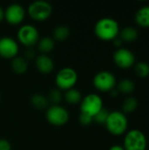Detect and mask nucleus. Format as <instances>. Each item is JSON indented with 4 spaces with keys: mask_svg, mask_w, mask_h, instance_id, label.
I'll use <instances>...</instances> for the list:
<instances>
[{
    "mask_svg": "<svg viewBox=\"0 0 149 150\" xmlns=\"http://www.w3.org/2000/svg\"><path fill=\"white\" fill-rule=\"evenodd\" d=\"M94 32L96 36L102 40H113L119 37L120 29L118 21L112 18H103L97 21Z\"/></svg>",
    "mask_w": 149,
    "mask_h": 150,
    "instance_id": "nucleus-1",
    "label": "nucleus"
},
{
    "mask_svg": "<svg viewBox=\"0 0 149 150\" xmlns=\"http://www.w3.org/2000/svg\"><path fill=\"white\" fill-rule=\"evenodd\" d=\"M105 126L110 134L115 136H120L127 130L128 120L126 115L120 111L111 112L106 120Z\"/></svg>",
    "mask_w": 149,
    "mask_h": 150,
    "instance_id": "nucleus-2",
    "label": "nucleus"
},
{
    "mask_svg": "<svg viewBox=\"0 0 149 150\" xmlns=\"http://www.w3.org/2000/svg\"><path fill=\"white\" fill-rule=\"evenodd\" d=\"M147 147L148 141L143 132L132 129L126 134L123 146L125 150H146Z\"/></svg>",
    "mask_w": 149,
    "mask_h": 150,
    "instance_id": "nucleus-3",
    "label": "nucleus"
},
{
    "mask_svg": "<svg viewBox=\"0 0 149 150\" xmlns=\"http://www.w3.org/2000/svg\"><path fill=\"white\" fill-rule=\"evenodd\" d=\"M78 80L76 71L69 67L62 68L58 71L55 76V84L59 90L68 91L76 85Z\"/></svg>",
    "mask_w": 149,
    "mask_h": 150,
    "instance_id": "nucleus-4",
    "label": "nucleus"
},
{
    "mask_svg": "<svg viewBox=\"0 0 149 150\" xmlns=\"http://www.w3.org/2000/svg\"><path fill=\"white\" fill-rule=\"evenodd\" d=\"M53 11V7L50 3L44 0L34 1L29 4L27 12L29 16L37 21H44L47 19Z\"/></svg>",
    "mask_w": 149,
    "mask_h": 150,
    "instance_id": "nucleus-5",
    "label": "nucleus"
},
{
    "mask_svg": "<svg viewBox=\"0 0 149 150\" xmlns=\"http://www.w3.org/2000/svg\"><path fill=\"white\" fill-rule=\"evenodd\" d=\"M103 108V100L101 97L95 93L88 94L83 98L80 103L81 112L92 118H94Z\"/></svg>",
    "mask_w": 149,
    "mask_h": 150,
    "instance_id": "nucleus-6",
    "label": "nucleus"
},
{
    "mask_svg": "<svg viewBox=\"0 0 149 150\" xmlns=\"http://www.w3.org/2000/svg\"><path fill=\"white\" fill-rule=\"evenodd\" d=\"M39 31L32 25H23L18 31V40L25 47H32L36 45L39 41Z\"/></svg>",
    "mask_w": 149,
    "mask_h": 150,
    "instance_id": "nucleus-7",
    "label": "nucleus"
},
{
    "mask_svg": "<svg viewBox=\"0 0 149 150\" xmlns=\"http://www.w3.org/2000/svg\"><path fill=\"white\" fill-rule=\"evenodd\" d=\"M93 84L99 91L110 92L116 85V77L112 73L103 70L95 75L93 78Z\"/></svg>",
    "mask_w": 149,
    "mask_h": 150,
    "instance_id": "nucleus-8",
    "label": "nucleus"
},
{
    "mask_svg": "<svg viewBox=\"0 0 149 150\" xmlns=\"http://www.w3.org/2000/svg\"><path fill=\"white\" fill-rule=\"evenodd\" d=\"M46 118L50 124L56 127H61L68 121L69 113L64 107L59 105H51L47 111Z\"/></svg>",
    "mask_w": 149,
    "mask_h": 150,
    "instance_id": "nucleus-9",
    "label": "nucleus"
},
{
    "mask_svg": "<svg viewBox=\"0 0 149 150\" xmlns=\"http://www.w3.org/2000/svg\"><path fill=\"white\" fill-rule=\"evenodd\" d=\"M113 61L115 64L120 69H130L135 63V56L132 51L127 48H119L113 54Z\"/></svg>",
    "mask_w": 149,
    "mask_h": 150,
    "instance_id": "nucleus-10",
    "label": "nucleus"
},
{
    "mask_svg": "<svg viewBox=\"0 0 149 150\" xmlns=\"http://www.w3.org/2000/svg\"><path fill=\"white\" fill-rule=\"evenodd\" d=\"M25 16V11L19 4H11L4 11V19L11 25H19Z\"/></svg>",
    "mask_w": 149,
    "mask_h": 150,
    "instance_id": "nucleus-11",
    "label": "nucleus"
},
{
    "mask_svg": "<svg viewBox=\"0 0 149 150\" xmlns=\"http://www.w3.org/2000/svg\"><path fill=\"white\" fill-rule=\"evenodd\" d=\"M18 53V42L11 37L0 38V56L5 59H13Z\"/></svg>",
    "mask_w": 149,
    "mask_h": 150,
    "instance_id": "nucleus-12",
    "label": "nucleus"
},
{
    "mask_svg": "<svg viewBox=\"0 0 149 150\" xmlns=\"http://www.w3.org/2000/svg\"><path fill=\"white\" fill-rule=\"evenodd\" d=\"M35 66L40 73L49 74L54 70V63L52 58L47 54H40L35 60Z\"/></svg>",
    "mask_w": 149,
    "mask_h": 150,
    "instance_id": "nucleus-13",
    "label": "nucleus"
},
{
    "mask_svg": "<svg viewBox=\"0 0 149 150\" xmlns=\"http://www.w3.org/2000/svg\"><path fill=\"white\" fill-rule=\"evenodd\" d=\"M135 21L141 27H149V5H145L138 10L135 14Z\"/></svg>",
    "mask_w": 149,
    "mask_h": 150,
    "instance_id": "nucleus-14",
    "label": "nucleus"
},
{
    "mask_svg": "<svg viewBox=\"0 0 149 150\" xmlns=\"http://www.w3.org/2000/svg\"><path fill=\"white\" fill-rule=\"evenodd\" d=\"M119 35L123 42L125 41V42L130 43L137 40L139 33L136 28L133 26H126L119 32Z\"/></svg>",
    "mask_w": 149,
    "mask_h": 150,
    "instance_id": "nucleus-15",
    "label": "nucleus"
},
{
    "mask_svg": "<svg viewBox=\"0 0 149 150\" xmlns=\"http://www.w3.org/2000/svg\"><path fill=\"white\" fill-rule=\"evenodd\" d=\"M11 69L17 74H24L28 69L27 61L22 56H16L11 61Z\"/></svg>",
    "mask_w": 149,
    "mask_h": 150,
    "instance_id": "nucleus-16",
    "label": "nucleus"
},
{
    "mask_svg": "<svg viewBox=\"0 0 149 150\" xmlns=\"http://www.w3.org/2000/svg\"><path fill=\"white\" fill-rule=\"evenodd\" d=\"M37 45L38 49L42 53V54H46L53 51L54 48V40L50 37H44L39 40Z\"/></svg>",
    "mask_w": 149,
    "mask_h": 150,
    "instance_id": "nucleus-17",
    "label": "nucleus"
},
{
    "mask_svg": "<svg viewBox=\"0 0 149 150\" xmlns=\"http://www.w3.org/2000/svg\"><path fill=\"white\" fill-rule=\"evenodd\" d=\"M64 98H65V100L68 104H71V105H76L78 103H81L83 99L81 92L78 90L74 89V88L66 91L64 94Z\"/></svg>",
    "mask_w": 149,
    "mask_h": 150,
    "instance_id": "nucleus-18",
    "label": "nucleus"
},
{
    "mask_svg": "<svg viewBox=\"0 0 149 150\" xmlns=\"http://www.w3.org/2000/svg\"><path fill=\"white\" fill-rule=\"evenodd\" d=\"M138 107V100L133 97L126 98L122 104V112L125 114L133 112Z\"/></svg>",
    "mask_w": 149,
    "mask_h": 150,
    "instance_id": "nucleus-19",
    "label": "nucleus"
},
{
    "mask_svg": "<svg viewBox=\"0 0 149 150\" xmlns=\"http://www.w3.org/2000/svg\"><path fill=\"white\" fill-rule=\"evenodd\" d=\"M69 33H70L69 28L67 25H58L54 28V30L53 32V36L55 40L62 41V40H65L69 36Z\"/></svg>",
    "mask_w": 149,
    "mask_h": 150,
    "instance_id": "nucleus-20",
    "label": "nucleus"
},
{
    "mask_svg": "<svg viewBox=\"0 0 149 150\" xmlns=\"http://www.w3.org/2000/svg\"><path fill=\"white\" fill-rule=\"evenodd\" d=\"M135 89L134 83L130 79H123L118 83V91L126 95L131 94Z\"/></svg>",
    "mask_w": 149,
    "mask_h": 150,
    "instance_id": "nucleus-21",
    "label": "nucleus"
},
{
    "mask_svg": "<svg viewBox=\"0 0 149 150\" xmlns=\"http://www.w3.org/2000/svg\"><path fill=\"white\" fill-rule=\"evenodd\" d=\"M31 104L33 107L39 110H42L47 107L48 105V100L46 97L40 95V94H34L31 99Z\"/></svg>",
    "mask_w": 149,
    "mask_h": 150,
    "instance_id": "nucleus-22",
    "label": "nucleus"
},
{
    "mask_svg": "<svg viewBox=\"0 0 149 150\" xmlns=\"http://www.w3.org/2000/svg\"><path fill=\"white\" fill-rule=\"evenodd\" d=\"M134 71L141 78L148 77L149 76V65L144 62H137L134 66Z\"/></svg>",
    "mask_w": 149,
    "mask_h": 150,
    "instance_id": "nucleus-23",
    "label": "nucleus"
},
{
    "mask_svg": "<svg viewBox=\"0 0 149 150\" xmlns=\"http://www.w3.org/2000/svg\"><path fill=\"white\" fill-rule=\"evenodd\" d=\"M61 98H62V95H61V92L60 91V90L54 89L50 91L47 100H48V102L50 101L53 104V105H56L61 101Z\"/></svg>",
    "mask_w": 149,
    "mask_h": 150,
    "instance_id": "nucleus-24",
    "label": "nucleus"
},
{
    "mask_svg": "<svg viewBox=\"0 0 149 150\" xmlns=\"http://www.w3.org/2000/svg\"><path fill=\"white\" fill-rule=\"evenodd\" d=\"M109 113H110V112H108L106 109L103 108V109H102V110H101V111L93 118V120L96 121V122L98 123V124H105Z\"/></svg>",
    "mask_w": 149,
    "mask_h": 150,
    "instance_id": "nucleus-25",
    "label": "nucleus"
},
{
    "mask_svg": "<svg viewBox=\"0 0 149 150\" xmlns=\"http://www.w3.org/2000/svg\"><path fill=\"white\" fill-rule=\"evenodd\" d=\"M92 121H93L92 117L81 112V114L79 116V122L81 123V125H83L84 127H87V126H90L92 123Z\"/></svg>",
    "mask_w": 149,
    "mask_h": 150,
    "instance_id": "nucleus-26",
    "label": "nucleus"
},
{
    "mask_svg": "<svg viewBox=\"0 0 149 150\" xmlns=\"http://www.w3.org/2000/svg\"><path fill=\"white\" fill-rule=\"evenodd\" d=\"M0 150H11V143L5 139H0Z\"/></svg>",
    "mask_w": 149,
    "mask_h": 150,
    "instance_id": "nucleus-27",
    "label": "nucleus"
},
{
    "mask_svg": "<svg viewBox=\"0 0 149 150\" xmlns=\"http://www.w3.org/2000/svg\"><path fill=\"white\" fill-rule=\"evenodd\" d=\"M34 56H35V53H34V51L32 50V49H27L25 52V59L26 60V59H29V60H31V59H32V58H34Z\"/></svg>",
    "mask_w": 149,
    "mask_h": 150,
    "instance_id": "nucleus-28",
    "label": "nucleus"
},
{
    "mask_svg": "<svg viewBox=\"0 0 149 150\" xmlns=\"http://www.w3.org/2000/svg\"><path fill=\"white\" fill-rule=\"evenodd\" d=\"M113 45L119 49V48H121V46H122V44H123V41H122V40L119 38V37H117L116 39H114L113 40Z\"/></svg>",
    "mask_w": 149,
    "mask_h": 150,
    "instance_id": "nucleus-29",
    "label": "nucleus"
},
{
    "mask_svg": "<svg viewBox=\"0 0 149 150\" xmlns=\"http://www.w3.org/2000/svg\"><path fill=\"white\" fill-rule=\"evenodd\" d=\"M109 150H125V149H124V148H123L122 146H120V145H113V146H112V147L110 148V149Z\"/></svg>",
    "mask_w": 149,
    "mask_h": 150,
    "instance_id": "nucleus-30",
    "label": "nucleus"
},
{
    "mask_svg": "<svg viewBox=\"0 0 149 150\" xmlns=\"http://www.w3.org/2000/svg\"><path fill=\"white\" fill-rule=\"evenodd\" d=\"M3 19H4V11L0 6V22H2Z\"/></svg>",
    "mask_w": 149,
    "mask_h": 150,
    "instance_id": "nucleus-31",
    "label": "nucleus"
},
{
    "mask_svg": "<svg viewBox=\"0 0 149 150\" xmlns=\"http://www.w3.org/2000/svg\"><path fill=\"white\" fill-rule=\"evenodd\" d=\"M110 93H111V95L112 96V97H117L118 96V94H119V91H117V90H112L111 91H110Z\"/></svg>",
    "mask_w": 149,
    "mask_h": 150,
    "instance_id": "nucleus-32",
    "label": "nucleus"
}]
</instances>
